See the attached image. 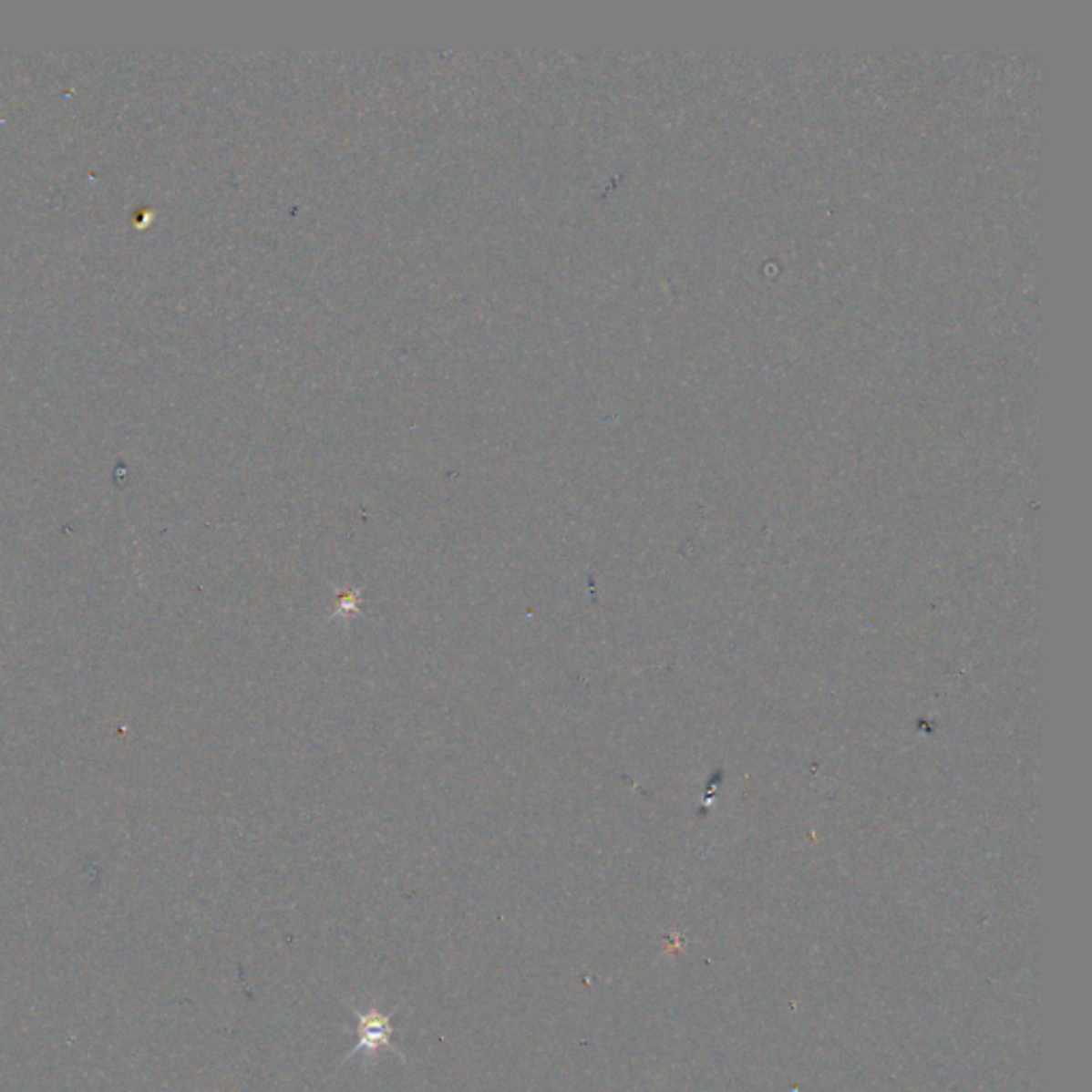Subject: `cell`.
I'll list each match as a JSON object with an SVG mask.
<instances>
[{
  "instance_id": "obj_1",
  "label": "cell",
  "mask_w": 1092,
  "mask_h": 1092,
  "mask_svg": "<svg viewBox=\"0 0 1092 1092\" xmlns=\"http://www.w3.org/2000/svg\"><path fill=\"white\" fill-rule=\"evenodd\" d=\"M353 1014L356 1015V1020H359V1041H356V1046L353 1050L348 1052V1058L356 1056V1054L363 1052L366 1056L376 1058V1054L382 1047H388V1050L397 1052L399 1056H404L397 1047H393L391 1044V1035H393V1026H391V1015L382 1014L378 1007H369L367 1012H359V1009L353 1007Z\"/></svg>"
}]
</instances>
